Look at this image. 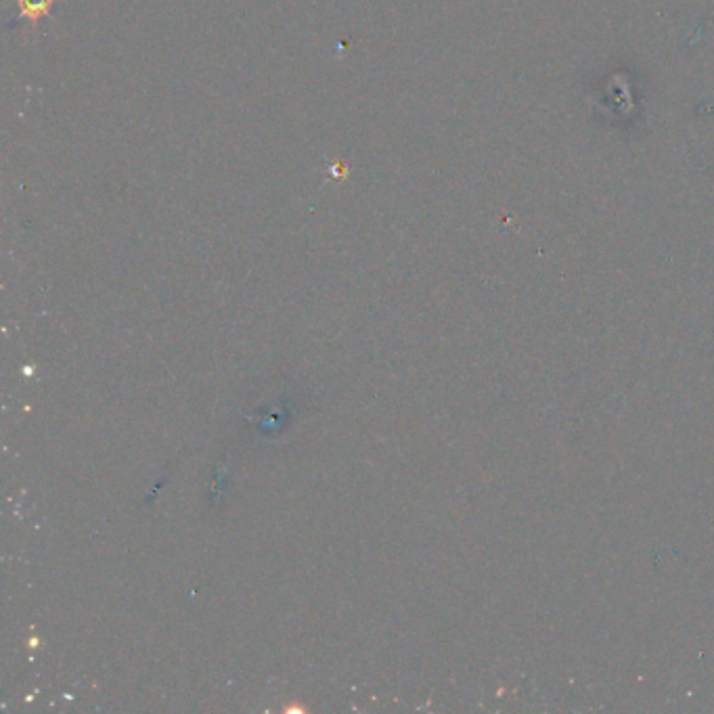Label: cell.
<instances>
[{"label":"cell","instance_id":"6da1fadb","mask_svg":"<svg viewBox=\"0 0 714 714\" xmlns=\"http://www.w3.org/2000/svg\"><path fill=\"white\" fill-rule=\"evenodd\" d=\"M19 5H21V15H28L32 17V21H36L38 17L49 11L51 0H19Z\"/></svg>","mask_w":714,"mask_h":714}]
</instances>
